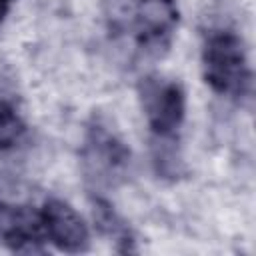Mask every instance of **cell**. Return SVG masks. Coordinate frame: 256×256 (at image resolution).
<instances>
[{"label":"cell","mask_w":256,"mask_h":256,"mask_svg":"<svg viewBox=\"0 0 256 256\" xmlns=\"http://www.w3.org/2000/svg\"><path fill=\"white\" fill-rule=\"evenodd\" d=\"M138 98L152 140H174L186 118L184 88L176 80L146 76L138 84Z\"/></svg>","instance_id":"277c9868"},{"label":"cell","mask_w":256,"mask_h":256,"mask_svg":"<svg viewBox=\"0 0 256 256\" xmlns=\"http://www.w3.org/2000/svg\"><path fill=\"white\" fill-rule=\"evenodd\" d=\"M26 132V124L20 114L8 102L0 100V150H10L20 142Z\"/></svg>","instance_id":"ba28073f"},{"label":"cell","mask_w":256,"mask_h":256,"mask_svg":"<svg viewBox=\"0 0 256 256\" xmlns=\"http://www.w3.org/2000/svg\"><path fill=\"white\" fill-rule=\"evenodd\" d=\"M44 226L40 212L30 206L0 202V244L20 254L44 252Z\"/></svg>","instance_id":"8992f818"},{"label":"cell","mask_w":256,"mask_h":256,"mask_svg":"<svg viewBox=\"0 0 256 256\" xmlns=\"http://www.w3.org/2000/svg\"><path fill=\"white\" fill-rule=\"evenodd\" d=\"M180 12L176 0H132L122 20L110 28L112 36L132 32L136 48L148 58H160L168 52Z\"/></svg>","instance_id":"3957f363"},{"label":"cell","mask_w":256,"mask_h":256,"mask_svg":"<svg viewBox=\"0 0 256 256\" xmlns=\"http://www.w3.org/2000/svg\"><path fill=\"white\" fill-rule=\"evenodd\" d=\"M132 154L122 138L108 124L94 118L84 132L80 146V168L92 194L118 188L130 174Z\"/></svg>","instance_id":"7a4b0ae2"},{"label":"cell","mask_w":256,"mask_h":256,"mask_svg":"<svg viewBox=\"0 0 256 256\" xmlns=\"http://www.w3.org/2000/svg\"><path fill=\"white\" fill-rule=\"evenodd\" d=\"M40 218L44 226L46 240H50L58 250L78 254L86 252L90 246V232L82 216L64 200L50 198L40 208Z\"/></svg>","instance_id":"5b68a950"},{"label":"cell","mask_w":256,"mask_h":256,"mask_svg":"<svg viewBox=\"0 0 256 256\" xmlns=\"http://www.w3.org/2000/svg\"><path fill=\"white\" fill-rule=\"evenodd\" d=\"M90 200H92V214H94L98 232L102 236L110 238L120 254L136 252L134 234H132L130 226L126 224V220L114 210V206L102 194H92Z\"/></svg>","instance_id":"52a82bcc"},{"label":"cell","mask_w":256,"mask_h":256,"mask_svg":"<svg viewBox=\"0 0 256 256\" xmlns=\"http://www.w3.org/2000/svg\"><path fill=\"white\" fill-rule=\"evenodd\" d=\"M206 84L220 96L242 102L252 94V68L242 38L232 30H212L202 46Z\"/></svg>","instance_id":"6da1fadb"},{"label":"cell","mask_w":256,"mask_h":256,"mask_svg":"<svg viewBox=\"0 0 256 256\" xmlns=\"http://www.w3.org/2000/svg\"><path fill=\"white\" fill-rule=\"evenodd\" d=\"M10 2H12V0H0V22H2L4 16L8 14V10H10Z\"/></svg>","instance_id":"9c48e42d"}]
</instances>
